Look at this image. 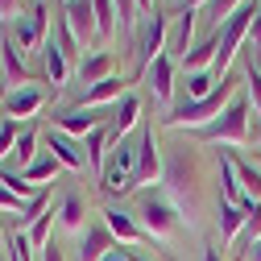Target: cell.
I'll list each match as a JSON object with an SVG mask.
<instances>
[{
	"label": "cell",
	"instance_id": "cell-1",
	"mask_svg": "<svg viewBox=\"0 0 261 261\" xmlns=\"http://www.w3.org/2000/svg\"><path fill=\"white\" fill-rule=\"evenodd\" d=\"M232 100H237V75H228V79H220V87L212 95H203V100H182L162 124L166 128H195V133H199V128H207Z\"/></svg>",
	"mask_w": 261,
	"mask_h": 261
},
{
	"label": "cell",
	"instance_id": "cell-2",
	"mask_svg": "<svg viewBox=\"0 0 261 261\" xmlns=\"http://www.w3.org/2000/svg\"><path fill=\"white\" fill-rule=\"evenodd\" d=\"M100 187H104L108 195H128V191H137V145H133V141H116V145L108 149Z\"/></svg>",
	"mask_w": 261,
	"mask_h": 261
},
{
	"label": "cell",
	"instance_id": "cell-3",
	"mask_svg": "<svg viewBox=\"0 0 261 261\" xmlns=\"http://www.w3.org/2000/svg\"><path fill=\"white\" fill-rule=\"evenodd\" d=\"M199 141H228V145H245L249 141V100L237 95L207 128H199Z\"/></svg>",
	"mask_w": 261,
	"mask_h": 261
},
{
	"label": "cell",
	"instance_id": "cell-4",
	"mask_svg": "<svg viewBox=\"0 0 261 261\" xmlns=\"http://www.w3.org/2000/svg\"><path fill=\"white\" fill-rule=\"evenodd\" d=\"M137 220H141V232H145V237H158V241H166V237L178 232V212H174V203L162 199V195H153V191L141 195Z\"/></svg>",
	"mask_w": 261,
	"mask_h": 261
},
{
	"label": "cell",
	"instance_id": "cell-5",
	"mask_svg": "<svg viewBox=\"0 0 261 261\" xmlns=\"http://www.w3.org/2000/svg\"><path fill=\"white\" fill-rule=\"evenodd\" d=\"M166 42H170V21L153 9L149 21H145V29H141V38H137V75H145L153 67V58L166 54Z\"/></svg>",
	"mask_w": 261,
	"mask_h": 261
},
{
	"label": "cell",
	"instance_id": "cell-6",
	"mask_svg": "<svg viewBox=\"0 0 261 261\" xmlns=\"http://www.w3.org/2000/svg\"><path fill=\"white\" fill-rule=\"evenodd\" d=\"M46 25H50V17H46V5H34L17 25H13V42H17V50L25 54V50H42L46 46Z\"/></svg>",
	"mask_w": 261,
	"mask_h": 261
},
{
	"label": "cell",
	"instance_id": "cell-7",
	"mask_svg": "<svg viewBox=\"0 0 261 261\" xmlns=\"http://www.w3.org/2000/svg\"><path fill=\"white\" fill-rule=\"evenodd\" d=\"M162 153H158V137H153V124H141V137H137V187L141 182H162Z\"/></svg>",
	"mask_w": 261,
	"mask_h": 261
},
{
	"label": "cell",
	"instance_id": "cell-8",
	"mask_svg": "<svg viewBox=\"0 0 261 261\" xmlns=\"http://www.w3.org/2000/svg\"><path fill=\"white\" fill-rule=\"evenodd\" d=\"M62 21H67V29L79 38V46H87L95 38V9H91V0H67V5H62Z\"/></svg>",
	"mask_w": 261,
	"mask_h": 261
},
{
	"label": "cell",
	"instance_id": "cell-9",
	"mask_svg": "<svg viewBox=\"0 0 261 261\" xmlns=\"http://www.w3.org/2000/svg\"><path fill=\"white\" fill-rule=\"evenodd\" d=\"M42 104H46V91L42 87H17V91H5V116H13V120H29L34 112H42Z\"/></svg>",
	"mask_w": 261,
	"mask_h": 261
},
{
	"label": "cell",
	"instance_id": "cell-10",
	"mask_svg": "<svg viewBox=\"0 0 261 261\" xmlns=\"http://www.w3.org/2000/svg\"><path fill=\"white\" fill-rule=\"evenodd\" d=\"M104 124H108V116L91 112V108H71V112L54 116V128H62L67 137H87V133H95V128H104Z\"/></svg>",
	"mask_w": 261,
	"mask_h": 261
},
{
	"label": "cell",
	"instance_id": "cell-11",
	"mask_svg": "<svg viewBox=\"0 0 261 261\" xmlns=\"http://www.w3.org/2000/svg\"><path fill=\"white\" fill-rule=\"evenodd\" d=\"M46 153L58 158V166H62V170H83V166H87L83 145H75L67 133H62V128H50V133H46Z\"/></svg>",
	"mask_w": 261,
	"mask_h": 261
},
{
	"label": "cell",
	"instance_id": "cell-12",
	"mask_svg": "<svg viewBox=\"0 0 261 261\" xmlns=\"http://www.w3.org/2000/svg\"><path fill=\"white\" fill-rule=\"evenodd\" d=\"M124 95H128V83H124L120 75H112V79H104V83L87 87V91H83V100H79V108H91V112H100L104 104H120Z\"/></svg>",
	"mask_w": 261,
	"mask_h": 261
},
{
	"label": "cell",
	"instance_id": "cell-13",
	"mask_svg": "<svg viewBox=\"0 0 261 261\" xmlns=\"http://www.w3.org/2000/svg\"><path fill=\"white\" fill-rule=\"evenodd\" d=\"M116 249V237L108 232V224H87V232H83V245H79V261H104L108 253Z\"/></svg>",
	"mask_w": 261,
	"mask_h": 261
},
{
	"label": "cell",
	"instance_id": "cell-14",
	"mask_svg": "<svg viewBox=\"0 0 261 261\" xmlns=\"http://www.w3.org/2000/svg\"><path fill=\"white\" fill-rule=\"evenodd\" d=\"M137 120H141V100H137L133 91H128L124 100L116 104V112L108 116V141H112V145H116V141H124V133H128V128H133Z\"/></svg>",
	"mask_w": 261,
	"mask_h": 261
},
{
	"label": "cell",
	"instance_id": "cell-15",
	"mask_svg": "<svg viewBox=\"0 0 261 261\" xmlns=\"http://www.w3.org/2000/svg\"><path fill=\"white\" fill-rule=\"evenodd\" d=\"M104 216V224H108V232L120 241V245H128V249H133V245H141L145 241V232H141V224L133 220V216H128V212H120V207H104L100 212Z\"/></svg>",
	"mask_w": 261,
	"mask_h": 261
},
{
	"label": "cell",
	"instance_id": "cell-16",
	"mask_svg": "<svg viewBox=\"0 0 261 261\" xmlns=\"http://www.w3.org/2000/svg\"><path fill=\"white\" fill-rule=\"evenodd\" d=\"M191 50H195V13H191V9H182V13H178V21L170 25V42H166V54L182 62Z\"/></svg>",
	"mask_w": 261,
	"mask_h": 261
},
{
	"label": "cell",
	"instance_id": "cell-17",
	"mask_svg": "<svg viewBox=\"0 0 261 261\" xmlns=\"http://www.w3.org/2000/svg\"><path fill=\"white\" fill-rule=\"evenodd\" d=\"M145 83L153 87V95H158L162 104H170V100H174V58H170V54L153 58V67L145 71Z\"/></svg>",
	"mask_w": 261,
	"mask_h": 261
},
{
	"label": "cell",
	"instance_id": "cell-18",
	"mask_svg": "<svg viewBox=\"0 0 261 261\" xmlns=\"http://www.w3.org/2000/svg\"><path fill=\"white\" fill-rule=\"evenodd\" d=\"M116 75V58L108 54V50H95V54H83V67H79V79L87 83V87H95V83H104V79H112Z\"/></svg>",
	"mask_w": 261,
	"mask_h": 261
},
{
	"label": "cell",
	"instance_id": "cell-19",
	"mask_svg": "<svg viewBox=\"0 0 261 261\" xmlns=\"http://www.w3.org/2000/svg\"><path fill=\"white\" fill-rule=\"evenodd\" d=\"M0 67H5V79L9 83L29 87V67H25V58H21V50H17L13 38H0Z\"/></svg>",
	"mask_w": 261,
	"mask_h": 261
},
{
	"label": "cell",
	"instance_id": "cell-20",
	"mask_svg": "<svg viewBox=\"0 0 261 261\" xmlns=\"http://www.w3.org/2000/svg\"><path fill=\"white\" fill-rule=\"evenodd\" d=\"M245 207L241 203H228V199H220V241L224 245H237L241 241V232H245Z\"/></svg>",
	"mask_w": 261,
	"mask_h": 261
},
{
	"label": "cell",
	"instance_id": "cell-21",
	"mask_svg": "<svg viewBox=\"0 0 261 261\" xmlns=\"http://www.w3.org/2000/svg\"><path fill=\"white\" fill-rule=\"evenodd\" d=\"M108 149H112V141H108V124L83 137V158H87V166H91L95 174H104V158H108Z\"/></svg>",
	"mask_w": 261,
	"mask_h": 261
},
{
	"label": "cell",
	"instance_id": "cell-22",
	"mask_svg": "<svg viewBox=\"0 0 261 261\" xmlns=\"http://www.w3.org/2000/svg\"><path fill=\"white\" fill-rule=\"evenodd\" d=\"M42 62H46V79H50L54 87L67 83V54L58 50L54 38H46V46H42Z\"/></svg>",
	"mask_w": 261,
	"mask_h": 261
},
{
	"label": "cell",
	"instance_id": "cell-23",
	"mask_svg": "<svg viewBox=\"0 0 261 261\" xmlns=\"http://www.w3.org/2000/svg\"><path fill=\"white\" fill-rule=\"evenodd\" d=\"M13 166H17V174H25L29 166H34V162H38V133H34V128H25V133H21V141L13 145ZM9 166V170H13Z\"/></svg>",
	"mask_w": 261,
	"mask_h": 261
},
{
	"label": "cell",
	"instance_id": "cell-24",
	"mask_svg": "<svg viewBox=\"0 0 261 261\" xmlns=\"http://www.w3.org/2000/svg\"><path fill=\"white\" fill-rule=\"evenodd\" d=\"M58 170H62V166H58V158H54V153H42V158H38V162H34V166H29L21 178L34 187V191H42L50 178H58Z\"/></svg>",
	"mask_w": 261,
	"mask_h": 261
},
{
	"label": "cell",
	"instance_id": "cell-25",
	"mask_svg": "<svg viewBox=\"0 0 261 261\" xmlns=\"http://www.w3.org/2000/svg\"><path fill=\"white\" fill-rule=\"evenodd\" d=\"M220 191H224L228 203H245V191H241L237 166H232V158H228V153H220Z\"/></svg>",
	"mask_w": 261,
	"mask_h": 261
},
{
	"label": "cell",
	"instance_id": "cell-26",
	"mask_svg": "<svg viewBox=\"0 0 261 261\" xmlns=\"http://www.w3.org/2000/svg\"><path fill=\"white\" fill-rule=\"evenodd\" d=\"M232 158V166H237V178H241V191H245V199H261V170L253 166V162L237 158V153H228Z\"/></svg>",
	"mask_w": 261,
	"mask_h": 261
},
{
	"label": "cell",
	"instance_id": "cell-27",
	"mask_svg": "<svg viewBox=\"0 0 261 261\" xmlns=\"http://www.w3.org/2000/svg\"><path fill=\"white\" fill-rule=\"evenodd\" d=\"M46 212H50V187H42V191L34 195V199H29V203L21 207V216H17V220H21V232H29V228H34V224H38Z\"/></svg>",
	"mask_w": 261,
	"mask_h": 261
},
{
	"label": "cell",
	"instance_id": "cell-28",
	"mask_svg": "<svg viewBox=\"0 0 261 261\" xmlns=\"http://www.w3.org/2000/svg\"><path fill=\"white\" fill-rule=\"evenodd\" d=\"M54 216H58V224L67 228V232H75V228H83V216H87V212H83V199H79V195H67V199L58 203Z\"/></svg>",
	"mask_w": 261,
	"mask_h": 261
},
{
	"label": "cell",
	"instance_id": "cell-29",
	"mask_svg": "<svg viewBox=\"0 0 261 261\" xmlns=\"http://www.w3.org/2000/svg\"><path fill=\"white\" fill-rule=\"evenodd\" d=\"M95 9V38H112L116 34V5L112 0H91Z\"/></svg>",
	"mask_w": 261,
	"mask_h": 261
},
{
	"label": "cell",
	"instance_id": "cell-30",
	"mask_svg": "<svg viewBox=\"0 0 261 261\" xmlns=\"http://www.w3.org/2000/svg\"><path fill=\"white\" fill-rule=\"evenodd\" d=\"M216 87H220L216 71H195V75H187V100H203V95H212Z\"/></svg>",
	"mask_w": 261,
	"mask_h": 261
},
{
	"label": "cell",
	"instance_id": "cell-31",
	"mask_svg": "<svg viewBox=\"0 0 261 261\" xmlns=\"http://www.w3.org/2000/svg\"><path fill=\"white\" fill-rule=\"evenodd\" d=\"M21 120H13V116H0V162H5L9 153H13V145L21 141Z\"/></svg>",
	"mask_w": 261,
	"mask_h": 261
},
{
	"label": "cell",
	"instance_id": "cell-32",
	"mask_svg": "<svg viewBox=\"0 0 261 261\" xmlns=\"http://www.w3.org/2000/svg\"><path fill=\"white\" fill-rule=\"evenodd\" d=\"M245 5H249V0H207L203 9H207V17H212V25L220 29V25L228 21V17H232L237 9H245Z\"/></svg>",
	"mask_w": 261,
	"mask_h": 261
},
{
	"label": "cell",
	"instance_id": "cell-33",
	"mask_svg": "<svg viewBox=\"0 0 261 261\" xmlns=\"http://www.w3.org/2000/svg\"><path fill=\"white\" fill-rule=\"evenodd\" d=\"M0 182H5V187H9L13 195H17V199H25V203H29V199H34V195H38L34 187H29V182H25L21 174H17V170H9L5 162H0Z\"/></svg>",
	"mask_w": 261,
	"mask_h": 261
},
{
	"label": "cell",
	"instance_id": "cell-34",
	"mask_svg": "<svg viewBox=\"0 0 261 261\" xmlns=\"http://www.w3.org/2000/svg\"><path fill=\"white\" fill-rule=\"evenodd\" d=\"M116 5V29L120 34H133V25H137V0H112Z\"/></svg>",
	"mask_w": 261,
	"mask_h": 261
},
{
	"label": "cell",
	"instance_id": "cell-35",
	"mask_svg": "<svg viewBox=\"0 0 261 261\" xmlns=\"http://www.w3.org/2000/svg\"><path fill=\"white\" fill-rule=\"evenodd\" d=\"M54 34H58V50H62V54H67V62H71V58H75V54L83 50V46H79V38L71 34V29H67V21H62V17L54 21Z\"/></svg>",
	"mask_w": 261,
	"mask_h": 261
},
{
	"label": "cell",
	"instance_id": "cell-36",
	"mask_svg": "<svg viewBox=\"0 0 261 261\" xmlns=\"http://www.w3.org/2000/svg\"><path fill=\"white\" fill-rule=\"evenodd\" d=\"M9 261H34V245L25 232H9Z\"/></svg>",
	"mask_w": 261,
	"mask_h": 261
},
{
	"label": "cell",
	"instance_id": "cell-37",
	"mask_svg": "<svg viewBox=\"0 0 261 261\" xmlns=\"http://www.w3.org/2000/svg\"><path fill=\"white\" fill-rule=\"evenodd\" d=\"M245 87H249V104H253V112L261 116V71H257V67L245 71Z\"/></svg>",
	"mask_w": 261,
	"mask_h": 261
},
{
	"label": "cell",
	"instance_id": "cell-38",
	"mask_svg": "<svg viewBox=\"0 0 261 261\" xmlns=\"http://www.w3.org/2000/svg\"><path fill=\"white\" fill-rule=\"evenodd\" d=\"M21 207H25V199H17V195L0 182V212H21Z\"/></svg>",
	"mask_w": 261,
	"mask_h": 261
},
{
	"label": "cell",
	"instance_id": "cell-39",
	"mask_svg": "<svg viewBox=\"0 0 261 261\" xmlns=\"http://www.w3.org/2000/svg\"><path fill=\"white\" fill-rule=\"evenodd\" d=\"M17 9H21V0H0V21L17 17Z\"/></svg>",
	"mask_w": 261,
	"mask_h": 261
},
{
	"label": "cell",
	"instance_id": "cell-40",
	"mask_svg": "<svg viewBox=\"0 0 261 261\" xmlns=\"http://www.w3.org/2000/svg\"><path fill=\"white\" fill-rule=\"evenodd\" d=\"M42 253V261H62V249H58V241H50L46 249H38Z\"/></svg>",
	"mask_w": 261,
	"mask_h": 261
},
{
	"label": "cell",
	"instance_id": "cell-41",
	"mask_svg": "<svg viewBox=\"0 0 261 261\" xmlns=\"http://www.w3.org/2000/svg\"><path fill=\"white\" fill-rule=\"evenodd\" d=\"M257 46H261V5H257V17H253V34H249Z\"/></svg>",
	"mask_w": 261,
	"mask_h": 261
},
{
	"label": "cell",
	"instance_id": "cell-42",
	"mask_svg": "<svg viewBox=\"0 0 261 261\" xmlns=\"http://www.w3.org/2000/svg\"><path fill=\"white\" fill-rule=\"evenodd\" d=\"M104 261H128V249H112V253H108Z\"/></svg>",
	"mask_w": 261,
	"mask_h": 261
},
{
	"label": "cell",
	"instance_id": "cell-43",
	"mask_svg": "<svg viewBox=\"0 0 261 261\" xmlns=\"http://www.w3.org/2000/svg\"><path fill=\"white\" fill-rule=\"evenodd\" d=\"M203 261H220V249H216V245H207V249H203Z\"/></svg>",
	"mask_w": 261,
	"mask_h": 261
},
{
	"label": "cell",
	"instance_id": "cell-44",
	"mask_svg": "<svg viewBox=\"0 0 261 261\" xmlns=\"http://www.w3.org/2000/svg\"><path fill=\"white\" fill-rule=\"evenodd\" d=\"M199 5H207V0H182V9H191V13L199 9Z\"/></svg>",
	"mask_w": 261,
	"mask_h": 261
},
{
	"label": "cell",
	"instance_id": "cell-45",
	"mask_svg": "<svg viewBox=\"0 0 261 261\" xmlns=\"http://www.w3.org/2000/svg\"><path fill=\"white\" fill-rule=\"evenodd\" d=\"M137 9L141 13H153V0H137Z\"/></svg>",
	"mask_w": 261,
	"mask_h": 261
},
{
	"label": "cell",
	"instance_id": "cell-46",
	"mask_svg": "<svg viewBox=\"0 0 261 261\" xmlns=\"http://www.w3.org/2000/svg\"><path fill=\"white\" fill-rule=\"evenodd\" d=\"M128 261H149L145 253H137V249H128Z\"/></svg>",
	"mask_w": 261,
	"mask_h": 261
},
{
	"label": "cell",
	"instance_id": "cell-47",
	"mask_svg": "<svg viewBox=\"0 0 261 261\" xmlns=\"http://www.w3.org/2000/svg\"><path fill=\"white\" fill-rule=\"evenodd\" d=\"M253 261H261V237H257V249H253Z\"/></svg>",
	"mask_w": 261,
	"mask_h": 261
},
{
	"label": "cell",
	"instance_id": "cell-48",
	"mask_svg": "<svg viewBox=\"0 0 261 261\" xmlns=\"http://www.w3.org/2000/svg\"><path fill=\"white\" fill-rule=\"evenodd\" d=\"M5 83H9V79H0V104H5V91H9V87H5Z\"/></svg>",
	"mask_w": 261,
	"mask_h": 261
},
{
	"label": "cell",
	"instance_id": "cell-49",
	"mask_svg": "<svg viewBox=\"0 0 261 261\" xmlns=\"http://www.w3.org/2000/svg\"><path fill=\"white\" fill-rule=\"evenodd\" d=\"M62 5H67V0H62Z\"/></svg>",
	"mask_w": 261,
	"mask_h": 261
}]
</instances>
